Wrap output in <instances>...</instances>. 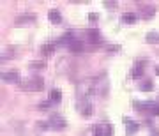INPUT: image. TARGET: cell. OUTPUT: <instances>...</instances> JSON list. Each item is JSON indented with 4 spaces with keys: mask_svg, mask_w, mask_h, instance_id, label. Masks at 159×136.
I'll use <instances>...</instances> for the list:
<instances>
[{
    "mask_svg": "<svg viewBox=\"0 0 159 136\" xmlns=\"http://www.w3.org/2000/svg\"><path fill=\"white\" fill-rule=\"evenodd\" d=\"M96 85L97 78H87L78 83V96L80 99H89L90 94H96Z\"/></svg>",
    "mask_w": 159,
    "mask_h": 136,
    "instance_id": "6da1fadb",
    "label": "cell"
},
{
    "mask_svg": "<svg viewBox=\"0 0 159 136\" xmlns=\"http://www.w3.org/2000/svg\"><path fill=\"white\" fill-rule=\"evenodd\" d=\"M21 88L23 90H32V92H39L44 88V81H43V78H39V76H34V78H29L25 79L21 83Z\"/></svg>",
    "mask_w": 159,
    "mask_h": 136,
    "instance_id": "7a4b0ae2",
    "label": "cell"
},
{
    "mask_svg": "<svg viewBox=\"0 0 159 136\" xmlns=\"http://www.w3.org/2000/svg\"><path fill=\"white\" fill-rule=\"evenodd\" d=\"M50 127H53V129H66V125H67V122H66V119L64 117H60L58 113H53L50 117Z\"/></svg>",
    "mask_w": 159,
    "mask_h": 136,
    "instance_id": "3957f363",
    "label": "cell"
},
{
    "mask_svg": "<svg viewBox=\"0 0 159 136\" xmlns=\"http://www.w3.org/2000/svg\"><path fill=\"white\" fill-rule=\"evenodd\" d=\"M2 79L4 81H9V83H20L21 76H20L18 71H4L2 73Z\"/></svg>",
    "mask_w": 159,
    "mask_h": 136,
    "instance_id": "277c9868",
    "label": "cell"
},
{
    "mask_svg": "<svg viewBox=\"0 0 159 136\" xmlns=\"http://www.w3.org/2000/svg\"><path fill=\"white\" fill-rule=\"evenodd\" d=\"M111 125H94V134L96 136H111Z\"/></svg>",
    "mask_w": 159,
    "mask_h": 136,
    "instance_id": "5b68a950",
    "label": "cell"
},
{
    "mask_svg": "<svg viewBox=\"0 0 159 136\" xmlns=\"http://www.w3.org/2000/svg\"><path fill=\"white\" fill-rule=\"evenodd\" d=\"M78 110L81 111V115H90V111H92V104L89 102V99H80L78 101Z\"/></svg>",
    "mask_w": 159,
    "mask_h": 136,
    "instance_id": "8992f818",
    "label": "cell"
},
{
    "mask_svg": "<svg viewBox=\"0 0 159 136\" xmlns=\"http://www.w3.org/2000/svg\"><path fill=\"white\" fill-rule=\"evenodd\" d=\"M87 37H89V41H90V43H94V44L101 43V35H99V32H97V30H89V32H87Z\"/></svg>",
    "mask_w": 159,
    "mask_h": 136,
    "instance_id": "52a82bcc",
    "label": "cell"
},
{
    "mask_svg": "<svg viewBox=\"0 0 159 136\" xmlns=\"http://www.w3.org/2000/svg\"><path fill=\"white\" fill-rule=\"evenodd\" d=\"M83 48H85L83 43L78 41V39H73L71 43H69V50H71V51H83Z\"/></svg>",
    "mask_w": 159,
    "mask_h": 136,
    "instance_id": "ba28073f",
    "label": "cell"
},
{
    "mask_svg": "<svg viewBox=\"0 0 159 136\" xmlns=\"http://www.w3.org/2000/svg\"><path fill=\"white\" fill-rule=\"evenodd\" d=\"M48 18H50L53 23H60V21H62V14H60L57 9H51V11L48 12Z\"/></svg>",
    "mask_w": 159,
    "mask_h": 136,
    "instance_id": "9c48e42d",
    "label": "cell"
},
{
    "mask_svg": "<svg viewBox=\"0 0 159 136\" xmlns=\"http://www.w3.org/2000/svg\"><path fill=\"white\" fill-rule=\"evenodd\" d=\"M143 66H145V62H142V60L134 64V67H133V73H131V76H134V78H136V76H140V74H142Z\"/></svg>",
    "mask_w": 159,
    "mask_h": 136,
    "instance_id": "30bf717a",
    "label": "cell"
},
{
    "mask_svg": "<svg viewBox=\"0 0 159 136\" xmlns=\"http://www.w3.org/2000/svg\"><path fill=\"white\" fill-rule=\"evenodd\" d=\"M12 53H14V48H9V46L2 48V60H7V58H11V57H12Z\"/></svg>",
    "mask_w": 159,
    "mask_h": 136,
    "instance_id": "8fae6325",
    "label": "cell"
},
{
    "mask_svg": "<svg viewBox=\"0 0 159 136\" xmlns=\"http://www.w3.org/2000/svg\"><path fill=\"white\" fill-rule=\"evenodd\" d=\"M60 97H62V94H60V90H58V88H53V90L50 92L51 102H58V101H60Z\"/></svg>",
    "mask_w": 159,
    "mask_h": 136,
    "instance_id": "7c38bea8",
    "label": "cell"
},
{
    "mask_svg": "<svg viewBox=\"0 0 159 136\" xmlns=\"http://www.w3.org/2000/svg\"><path fill=\"white\" fill-rule=\"evenodd\" d=\"M145 108L150 110L154 115H159V102H145Z\"/></svg>",
    "mask_w": 159,
    "mask_h": 136,
    "instance_id": "4fadbf2b",
    "label": "cell"
},
{
    "mask_svg": "<svg viewBox=\"0 0 159 136\" xmlns=\"http://www.w3.org/2000/svg\"><path fill=\"white\" fill-rule=\"evenodd\" d=\"M125 124H127V133H136V129H138V124L134 122V120H129V119H125Z\"/></svg>",
    "mask_w": 159,
    "mask_h": 136,
    "instance_id": "5bb4252c",
    "label": "cell"
},
{
    "mask_svg": "<svg viewBox=\"0 0 159 136\" xmlns=\"http://www.w3.org/2000/svg\"><path fill=\"white\" fill-rule=\"evenodd\" d=\"M145 39H147L148 43H159V34L157 32H147Z\"/></svg>",
    "mask_w": 159,
    "mask_h": 136,
    "instance_id": "9a60e30c",
    "label": "cell"
},
{
    "mask_svg": "<svg viewBox=\"0 0 159 136\" xmlns=\"http://www.w3.org/2000/svg\"><path fill=\"white\" fill-rule=\"evenodd\" d=\"M122 20H124V21H134L136 16H134L133 12H124V14H122Z\"/></svg>",
    "mask_w": 159,
    "mask_h": 136,
    "instance_id": "2e32d148",
    "label": "cell"
},
{
    "mask_svg": "<svg viewBox=\"0 0 159 136\" xmlns=\"http://www.w3.org/2000/svg\"><path fill=\"white\" fill-rule=\"evenodd\" d=\"M142 90H152V81L150 79H147V81L142 83Z\"/></svg>",
    "mask_w": 159,
    "mask_h": 136,
    "instance_id": "e0dca14e",
    "label": "cell"
},
{
    "mask_svg": "<svg viewBox=\"0 0 159 136\" xmlns=\"http://www.w3.org/2000/svg\"><path fill=\"white\" fill-rule=\"evenodd\" d=\"M53 48H55V46H53V44L43 46V51H44V53H51V51H53Z\"/></svg>",
    "mask_w": 159,
    "mask_h": 136,
    "instance_id": "ac0fdd59",
    "label": "cell"
},
{
    "mask_svg": "<svg viewBox=\"0 0 159 136\" xmlns=\"http://www.w3.org/2000/svg\"><path fill=\"white\" fill-rule=\"evenodd\" d=\"M156 73H157V74H159V66H157V67H156Z\"/></svg>",
    "mask_w": 159,
    "mask_h": 136,
    "instance_id": "d6986e66",
    "label": "cell"
}]
</instances>
